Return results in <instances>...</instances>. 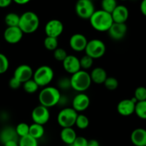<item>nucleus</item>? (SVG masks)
Instances as JSON below:
<instances>
[{
	"label": "nucleus",
	"mask_w": 146,
	"mask_h": 146,
	"mask_svg": "<svg viewBox=\"0 0 146 146\" xmlns=\"http://www.w3.org/2000/svg\"><path fill=\"white\" fill-rule=\"evenodd\" d=\"M89 20L91 27L98 31H108L113 23L111 13L103 9L96 10Z\"/></svg>",
	"instance_id": "obj_1"
},
{
	"label": "nucleus",
	"mask_w": 146,
	"mask_h": 146,
	"mask_svg": "<svg viewBox=\"0 0 146 146\" xmlns=\"http://www.w3.org/2000/svg\"><path fill=\"white\" fill-rule=\"evenodd\" d=\"M40 20L35 12L27 11L20 16L19 27L24 34H32L39 27Z\"/></svg>",
	"instance_id": "obj_2"
},
{
	"label": "nucleus",
	"mask_w": 146,
	"mask_h": 146,
	"mask_svg": "<svg viewBox=\"0 0 146 146\" xmlns=\"http://www.w3.org/2000/svg\"><path fill=\"white\" fill-rule=\"evenodd\" d=\"M61 95V92L57 87L46 86L40 91L38 100L40 104L49 108L58 104Z\"/></svg>",
	"instance_id": "obj_3"
},
{
	"label": "nucleus",
	"mask_w": 146,
	"mask_h": 146,
	"mask_svg": "<svg viewBox=\"0 0 146 146\" xmlns=\"http://www.w3.org/2000/svg\"><path fill=\"white\" fill-rule=\"evenodd\" d=\"M70 80L71 88L78 92H84L86 91L92 83L90 73L84 70H81L71 74Z\"/></svg>",
	"instance_id": "obj_4"
},
{
	"label": "nucleus",
	"mask_w": 146,
	"mask_h": 146,
	"mask_svg": "<svg viewBox=\"0 0 146 146\" xmlns=\"http://www.w3.org/2000/svg\"><path fill=\"white\" fill-rule=\"evenodd\" d=\"M54 77V72L53 69L50 66L42 65L34 72L32 78L39 87H44L52 82Z\"/></svg>",
	"instance_id": "obj_5"
},
{
	"label": "nucleus",
	"mask_w": 146,
	"mask_h": 146,
	"mask_svg": "<svg viewBox=\"0 0 146 146\" xmlns=\"http://www.w3.org/2000/svg\"><path fill=\"white\" fill-rule=\"evenodd\" d=\"M78 113L73 107H65L61 109L57 115L58 124L62 128L71 127L75 125Z\"/></svg>",
	"instance_id": "obj_6"
},
{
	"label": "nucleus",
	"mask_w": 146,
	"mask_h": 146,
	"mask_svg": "<svg viewBox=\"0 0 146 146\" xmlns=\"http://www.w3.org/2000/svg\"><path fill=\"white\" fill-rule=\"evenodd\" d=\"M84 51L86 52V54L91 57L94 60L99 59L105 54L106 47L105 43L102 40L98 39H93L90 41H88Z\"/></svg>",
	"instance_id": "obj_7"
},
{
	"label": "nucleus",
	"mask_w": 146,
	"mask_h": 146,
	"mask_svg": "<svg viewBox=\"0 0 146 146\" xmlns=\"http://www.w3.org/2000/svg\"><path fill=\"white\" fill-rule=\"evenodd\" d=\"M75 11L78 17L83 19H89L96 10L91 0H78Z\"/></svg>",
	"instance_id": "obj_8"
},
{
	"label": "nucleus",
	"mask_w": 146,
	"mask_h": 146,
	"mask_svg": "<svg viewBox=\"0 0 146 146\" xmlns=\"http://www.w3.org/2000/svg\"><path fill=\"white\" fill-rule=\"evenodd\" d=\"M31 118L34 123L44 125L50 119V112L48 107L44 105L36 106L31 112Z\"/></svg>",
	"instance_id": "obj_9"
},
{
	"label": "nucleus",
	"mask_w": 146,
	"mask_h": 146,
	"mask_svg": "<svg viewBox=\"0 0 146 146\" xmlns=\"http://www.w3.org/2000/svg\"><path fill=\"white\" fill-rule=\"evenodd\" d=\"M64 24L62 21L58 19H51L46 24L44 27L46 35L47 37L58 38L64 31Z\"/></svg>",
	"instance_id": "obj_10"
},
{
	"label": "nucleus",
	"mask_w": 146,
	"mask_h": 146,
	"mask_svg": "<svg viewBox=\"0 0 146 146\" xmlns=\"http://www.w3.org/2000/svg\"><path fill=\"white\" fill-rule=\"evenodd\" d=\"M23 34L19 27H7L4 31V39L9 44H14L21 41Z\"/></svg>",
	"instance_id": "obj_11"
},
{
	"label": "nucleus",
	"mask_w": 146,
	"mask_h": 146,
	"mask_svg": "<svg viewBox=\"0 0 146 146\" xmlns=\"http://www.w3.org/2000/svg\"><path fill=\"white\" fill-rule=\"evenodd\" d=\"M88 40L84 34L81 33L74 34L69 40V46L74 51L81 52L85 50Z\"/></svg>",
	"instance_id": "obj_12"
},
{
	"label": "nucleus",
	"mask_w": 146,
	"mask_h": 146,
	"mask_svg": "<svg viewBox=\"0 0 146 146\" xmlns=\"http://www.w3.org/2000/svg\"><path fill=\"white\" fill-rule=\"evenodd\" d=\"M90 102L89 97L86 93L78 92L73 99L72 107L77 113L84 112L89 107Z\"/></svg>",
	"instance_id": "obj_13"
},
{
	"label": "nucleus",
	"mask_w": 146,
	"mask_h": 146,
	"mask_svg": "<svg viewBox=\"0 0 146 146\" xmlns=\"http://www.w3.org/2000/svg\"><path fill=\"white\" fill-rule=\"evenodd\" d=\"M127 26L125 23L113 22L109 29L108 30V35L112 40L119 41L123 39L127 33Z\"/></svg>",
	"instance_id": "obj_14"
},
{
	"label": "nucleus",
	"mask_w": 146,
	"mask_h": 146,
	"mask_svg": "<svg viewBox=\"0 0 146 146\" xmlns=\"http://www.w3.org/2000/svg\"><path fill=\"white\" fill-rule=\"evenodd\" d=\"M34 71L28 64H20L15 69L14 72V77L18 79L21 83L25 82L27 80L32 79Z\"/></svg>",
	"instance_id": "obj_15"
},
{
	"label": "nucleus",
	"mask_w": 146,
	"mask_h": 146,
	"mask_svg": "<svg viewBox=\"0 0 146 146\" xmlns=\"http://www.w3.org/2000/svg\"><path fill=\"white\" fill-rule=\"evenodd\" d=\"M62 64L65 71L71 74H74L81 70L80 65V59L72 54L67 55L65 60L62 62Z\"/></svg>",
	"instance_id": "obj_16"
},
{
	"label": "nucleus",
	"mask_w": 146,
	"mask_h": 146,
	"mask_svg": "<svg viewBox=\"0 0 146 146\" xmlns=\"http://www.w3.org/2000/svg\"><path fill=\"white\" fill-rule=\"evenodd\" d=\"M135 104L131 99H124L118 102L117 111L122 116H130L135 113Z\"/></svg>",
	"instance_id": "obj_17"
},
{
	"label": "nucleus",
	"mask_w": 146,
	"mask_h": 146,
	"mask_svg": "<svg viewBox=\"0 0 146 146\" xmlns=\"http://www.w3.org/2000/svg\"><path fill=\"white\" fill-rule=\"evenodd\" d=\"M113 21L115 23H125L129 17V11L124 5H117L111 13Z\"/></svg>",
	"instance_id": "obj_18"
},
{
	"label": "nucleus",
	"mask_w": 146,
	"mask_h": 146,
	"mask_svg": "<svg viewBox=\"0 0 146 146\" xmlns=\"http://www.w3.org/2000/svg\"><path fill=\"white\" fill-rule=\"evenodd\" d=\"M131 140L135 146H146V130L144 128H136L131 135Z\"/></svg>",
	"instance_id": "obj_19"
},
{
	"label": "nucleus",
	"mask_w": 146,
	"mask_h": 146,
	"mask_svg": "<svg viewBox=\"0 0 146 146\" xmlns=\"http://www.w3.org/2000/svg\"><path fill=\"white\" fill-rule=\"evenodd\" d=\"M91 81L96 84H104L106 79L108 77L107 72L104 68L101 67H97L93 69L91 72L90 73Z\"/></svg>",
	"instance_id": "obj_20"
},
{
	"label": "nucleus",
	"mask_w": 146,
	"mask_h": 146,
	"mask_svg": "<svg viewBox=\"0 0 146 146\" xmlns=\"http://www.w3.org/2000/svg\"><path fill=\"white\" fill-rule=\"evenodd\" d=\"M18 137L15 128L13 127H5L0 132V141L3 144L10 140H18Z\"/></svg>",
	"instance_id": "obj_21"
},
{
	"label": "nucleus",
	"mask_w": 146,
	"mask_h": 146,
	"mask_svg": "<svg viewBox=\"0 0 146 146\" xmlns=\"http://www.w3.org/2000/svg\"><path fill=\"white\" fill-rule=\"evenodd\" d=\"M60 137L61 140L67 145H72L74 140L76 138L77 135L73 127H64L60 133Z\"/></svg>",
	"instance_id": "obj_22"
},
{
	"label": "nucleus",
	"mask_w": 146,
	"mask_h": 146,
	"mask_svg": "<svg viewBox=\"0 0 146 146\" xmlns=\"http://www.w3.org/2000/svg\"><path fill=\"white\" fill-rule=\"evenodd\" d=\"M45 130L44 127L42 125L37 124V123H33L29 125V134L33 137L36 138V140L41 138L44 136Z\"/></svg>",
	"instance_id": "obj_23"
},
{
	"label": "nucleus",
	"mask_w": 146,
	"mask_h": 146,
	"mask_svg": "<svg viewBox=\"0 0 146 146\" xmlns=\"http://www.w3.org/2000/svg\"><path fill=\"white\" fill-rule=\"evenodd\" d=\"M20 16L17 13H8L4 17V22L7 27H19Z\"/></svg>",
	"instance_id": "obj_24"
},
{
	"label": "nucleus",
	"mask_w": 146,
	"mask_h": 146,
	"mask_svg": "<svg viewBox=\"0 0 146 146\" xmlns=\"http://www.w3.org/2000/svg\"><path fill=\"white\" fill-rule=\"evenodd\" d=\"M19 146H38V140L30 135L20 137L19 140Z\"/></svg>",
	"instance_id": "obj_25"
},
{
	"label": "nucleus",
	"mask_w": 146,
	"mask_h": 146,
	"mask_svg": "<svg viewBox=\"0 0 146 146\" xmlns=\"http://www.w3.org/2000/svg\"><path fill=\"white\" fill-rule=\"evenodd\" d=\"M90 121L88 117L84 114H78L76 120L75 125L81 130H84L88 127Z\"/></svg>",
	"instance_id": "obj_26"
},
{
	"label": "nucleus",
	"mask_w": 146,
	"mask_h": 146,
	"mask_svg": "<svg viewBox=\"0 0 146 146\" xmlns=\"http://www.w3.org/2000/svg\"><path fill=\"white\" fill-rule=\"evenodd\" d=\"M135 113L141 119L146 120V100L137 102L135 104Z\"/></svg>",
	"instance_id": "obj_27"
},
{
	"label": "nucleus",
	"mask_w": 146,
	"mask_h": 146,
	"mask_svg": "<svg viewBox=\"0 0 146 146\" xmlns=\"http://www.w3.org/2000/svg\"><path fill=\"white\" fill-rule=\"evenodd\" d=\"M22 84L24 91L27 93H29V94L35 93L36 92L38 91V87H39V86L37 84V83L34 81L33 78L27 80Z\"/></svg>",
	"instance_id": "obj_28"
},
{
	"label": "nucleus",
	"mask_w": 146,
	"mask_h": 146,
	"mask_svg": "<svg viewBox=\"0 0 146 146\" xmlns=\"http://www.w3.org/2000/svg\"><path fill=\"white\" fill-rule=\"evenodd\" d=\"M44 45L47 50L54 52L56 49L58 48V39L56 37H47L46 36L44 40Z\"/></svg>",
	"instance_id": "obj_29"
},
{
	"label": "nucleus",
	"mask_w": 146,
	"mask_h": 146,
	"mask_svg": "<svg viewBox=\"0 0 146 146\" xmlns=\"http://www.w3.org/2000/svg\"><path fill=\"white\" fill-rule=\"evenodd\" d=\"M116 0H102L101 1V9L108 13H112L117 7Z\"/></svg>",
	"instance_id": "obj_30"
},
{
	"label": "nucleus",
	"mask_w": 146,
	"mask_h": 146,
	"mask_svg": "<svg viewBox=\"0 0 146 146\" xmlns=\"http://www.w3.org/2000/svg\"><path fill=\"white\" fill-rule=\"evenodd\" d=\"M17 135L19 137H24L29 134V125L26 123H19L15 127Z\"/></svg>",
	"instance_id": "obj_31"
},
{
	"label": "nucleus",
	"mask_w": 146,
	"mask_h": 146,
	"mask_svg": "<svg viewBox=\"0 0 146 146\" xmlns=\"http://www.w3.org/2000/svg\"><path fill=\"white\" fill-rule=\"evenodd\" d=\"M104 84V86L106 87V88L108 89V90L113 91V90H115L118 88L119 83H118V80H117L115 77H108L106 79Z\"/></svg>",
	"instance_id": "obj_32"
},
{
	"label": "nucleus",
	"mask_w": 146,
	"mask_h": 146,
	"mask_svg": "<svg viewBox=\"0 0 146 146\" xmlns=\"http://www.w3.org/2000/svg\"><path fill=\"white\" fill-rule=\"evenodd\" d=\"M93 63H94V59L87 54H85L80 59V65H81V70H88L92 67Z\"/></svg>",
	"instance_id": "obj_33"
},
{
	"label": "nucleus",
	"mask_w": 146,
	"mask_h": 146,
	"mask_svg": "<svg viewBox=\"0 0 146 146\" xmlns=\"http://www.w3.org/2000/svg\"><path fill=\"white\" fill-rule=\"evenodd\" d=\"M9 62L5 54L0 53V74H4L8 70Z\"/></svg>",
	"instance_id": "obj_34"
},
{
	"label": "nucleus",
	"mask_w": 146,
	"mask_h": 146,
	"mask_svg": "<svg viewBox=\"0 0 146 146\" xmlns=\"http://www.w3.org/2000/svg\"><path fill=\"white\" fill-rule=\"evenodd\" d=\"M134 97L138 102L146 100V87L143 86L137 87L134 92Z\"/></svg>",
	"instance_id": "obj_35"
},
{
	"label": "nucleus",
	"mask_w": 146,
	"mask_h": 146,
	"mask_svg": "<svg viewBox=\"0 0 146 146\" xmlns=\"http://www.w3.org/2000/svg\"><path fill=\"white\" fill-rule=\"evenodd\" d=\"M58 90H66L68 89L71 88V80L70 78L68 77H61L59 79L58 81Z\"/></svg>",
	"instance_id": "obj_36"
},
{
	"label": "nucleus",
	"mask_w": 146,
	"mask_h": 146,
	"mask_svg": "<svg viewBox=\"0 0 146 146\" xmlns=\"http://www.w3.org/2000/svg\"><path fill=\"white\" fill-rule=\"evenodd\" d=\"M67 52L63 48H56L54 51V57L57 61L63 62L67 57Z\"/></svg>",
	"instance_id": "obj_37"
},
{
	"label": "nucleus",
	"mask_w": 146,
	"mask_h": 146,
	"mask_svg": "<svg viewBox=\"0 0 146 146\" xmlns=\"http://www.w3.org/2000/svg\"><path fill=\"white\" fill-rule=\"evenodd\" d=\"M88 140L83 136H77L74 140L73 145L74 146H87Z\"/></svg>",
	"instance_id": "obj_38"
},
{
	"label": "nucleus",
	"mask_w": 146,
	"mask_h": 146,
	"mask_svg": "<svg viewBox=\"0 0 146 146\" xmlns=\"http://www.w3.org/2000/svg\"><path fill=\"white\" fill-rule=\"evenodd\" d=\"M21 84H22V83H21L18 79L14 77V76H13V77L10 79L9 81V87H11V89H13V90H17V89H19L21 87Z\"/></svg>",
	"instance_id": "obj_39"
},
{
	"label": "nucleus",
	"mask_w": 146,
	"mask_h": 146,
	"mask_svg": "<svg viewBox=\"0 0 146 146\" xmlns=\"http://www.w3.org/2000/svg\"><path fill=\"white\" fill-rule=\"evenodd\" d=\"M12 0H0V8H6L11 5Z\"/></svg>",
	"instance_id": "obj_40"
},
{
	"label": "nucleus",
	"mask_w": 146,
	"mask_h": 146,
	"mask_svg": "<svg viewBox=\"0 0 146 146\" xmlns=\"http://www.w3.org/2000/svg\"><path fill=\"white\" fill-rule=\"evenodd\" d=\"M141 11L145 17H146V0H143L140 6Z\"/></svg>",
	"instance_id": "obj_41"
},
{
	"label": "nucleus",
	"mask_w": 146,
	"mask_h": 146,
	"mask_svg": "<svg viewBox=\"0 0 146 146\" xmlns=\"http://www.w3.org/2000/svg\"><path fill=\"white\" fill-rule=\"evenodd\" d=\"M67 101H68V99L66 97V96L62 95V94H61L58 104V105H61V106H65L66 104V103H68V102Z\"/></svg>",
	"instance_id": "obj_42"
},
{
	"label": "nucleus",
	"mask_w": 146,
	"mask_h": 146,
	"mask_svg": "<svg viewBox=\"0 0 146 146\" xmlns=\"http://www.w3.org/2000/svg\"><path fill=\"white\" fill-rule=\"evenodd\" d=\"M4 146H19L18 140H10L4 144Z\"/></svg>",
	"instance_id": "obj_43"
},
{
	"label": "nucleus",
	"mask_w": 146,
	"mask_h": 146,
	"mask_svg": "<svg viewBox=\"0 0 146 146\" xmlns=\"http://www.w3.org/2000/svg\"><path fill=\"white\" fill-rule=\"evenodd\" d=\"M87 146H100V144L98 140H95V139H92V140H88V145Z\"/></svg>",
	"instance_id": "obj_44"
},
{
	"label": "nucleus",
	"mask_w": 146,
	"mask_h": 146,
	"mask_svg": "<svg viewBox=\"0 0 146 146\" xmlns=\"http://www.w3.org/2000/svg\"><path fill=\"white\" fill-rule=\"evenodd\" d=\"M12 1L19 5H24V4H28L31 0H12Z\"/></svg>",
	"instance_id": "obj_45"
},
{
	"label": "nucleus",
	"mask_w": 146,
	"mask_h": 146,
	"mask_svg": "<svg viewBox=\"0 0 146 146\" xmlns=\"http://www.w3.org/2000/svg\"><path fill=\"white\" fill-rule=\"evenodd\" d=\"M68 146H74V145H68Z\"/></svg>",
	"instance_id": "obj_46"
},
{
	"label": "nucleus",
	"mask_w": 146,
	"mask_h": 146,
	"mask_svg": "<svg viewBox=\"0 0 146 146\" xmlns=\"http://www.w3.org/2000/svg\"><path fill=\"white\" fill-rule=\"evenodd\" d=\"M121 1H126V0H121Z\"/></svg>",
	"instance_id": "obj_47"
}]
</instances>
